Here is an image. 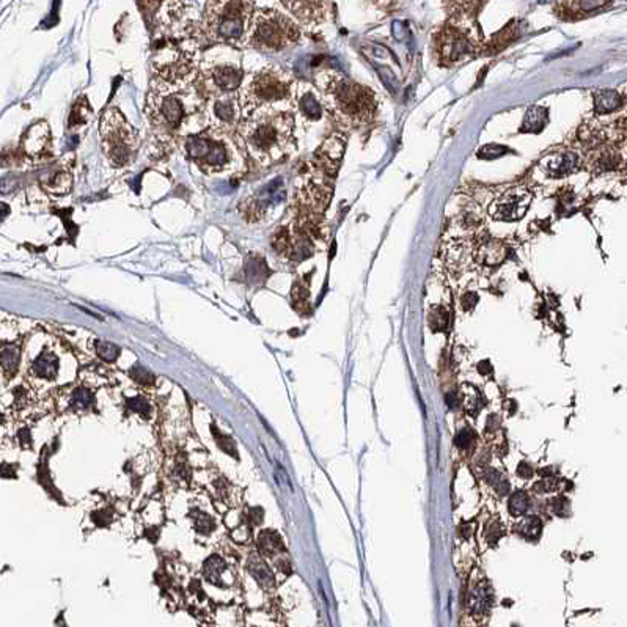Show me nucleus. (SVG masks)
Instances as JSON below:
<instances>
[{"mask_svg":"<svg viewBox=\"0 0 627 627\" xmlns=\"http://www.w3.org/2000/svg\"><path fill=\"white\" fill-rule=\"evenodd\" d=\"M205 94L197 82L151 80L145 115L153 136L162 143H172L185 136L187 124L201 117Z\"/></svg>","mask_w":627,"mask_h":627,"instance_id":"nucleus-1","label":"nucleus"},{"mask_svg":"<svg viewBox=\"0 0 627 627\" xmlns=\"http://www.w3.org/2000/svg\"><path fill=\"white\" fill-rule=\"evenodd\" d=\"M315 80L322 109L343 129H362L376 118L379 98L370 87L335 69H322Z\"/></svg>","mask_w":627,"mask_h":627,"instance_id":"nucleus-2","label":"nucleus"},{"mask_svg":"<svg viewBox=\"0 0 627 627\" xmlns=\"http://www.w3.org/2000/svg\"><path fill=\"white\" fill-rule=\"evenodd\" d=\"M297 80L291 71L268 65L245 75L238 92L240 113L249 118L259 113H293Z\"/></svg>","mask_w":627,"mask_h":627,"instance_id":"nucleus-3","label":"nucleus"},{"mask_svg":"<svg viewBox=\"0 0 627 627\" xmlns=\"http://www.w3.org/2000/svg\"><path fill=\"white\" fill-rule=\"evenodd\" d=\"M238 132L247 154L264 167L283 161L296 147L291 113H259L244 118Z\"/></svg>","mask_w":627,"mask_h":627,"instance_id":"nucleus-4","label":"nucleus"},{"mask_svg":"<svg viewBox=\"0 0 627 627\" xmlns=\"http://www.w3.org/2000/svg\"><path fill=\"white\" fill-rule=\"evenodd\" d=\"M182 153L208 176H239L245 172L247 159L233 132L206 128L182 140Z\"/></svg>","mask_w":627,"mask_h":627,"instance_id":"nucleus-5","label":"nucleus"},{"mask_svg":"<svg viewBox=\"0 0 627 627\" xmlns=\"http://www.w3.org/2000/svg\"><path fill=\"white\" fill-rule=\"evenodd\" d=\"M299 24L278 10H257L249 21L244 44L263 54H280L299 44Z\"/></svg>","mask_w":627,"mask_h":627,"instance_id":"nucleus-6","label":"nucleus"},{"mask_svg":"<svg viewBox=\"0 0 627 627\" xmlns=\"http://www.w3.org/2000/svg\"><path fill=\"white\" fill-rule=\"evenodd\" d=\"M252 2L239 0H212L206 3L203 15V34L215 46L236 48L244 44L245 31L253 15Z\"/></svg>","mask_w":627,"mask_h":627,"instance_id":"nucleus-7","label":"nucleus"},{"mask_svg":"<svg viewBox=\"0 0 627 627\" xmlns=\"http://www.w3.org/2000/svg\"><path fill=\"white\" fill-rule=\"evenodd\" d=\"M244 78L243 62L236 48L215 46L200 57L199 85L205 98L214 94H238Z\"/></svg>","mask_w":627,"mask_h":627,"instance_id":"nucleus-8","label":"nucleus"},{"mask_svg":"<svg viewBox=\"0 0 627 627\" xmlns=\"http://www.w3.org/2000/svg\"><path fill=\"white\" fill-rule=\"evenodd\" d=\"M200 55L191 40H166L154 49L151 68L154 79L166 82H197Z\"/></svg>","mask_w":627,"mask_h":627,"instance_id":"nucleus-9","label":"nucleus"},{"mask_svg":"<svg viewBox=\"0 0 627 627\" xmlns=\"http://www.w3.org/2000/svg\"><path fill=\"white\" fill-rule=\"evenodd\" d=\"M99 134L104 154L113 167H124L131 164L138 147L137 131L115 107L104 110L99 123Z\"/></svg>","mask_w":627,"mask_h":627,"instance_id":"nucleus-10","label":"nucleus"},{"mask_svg":"<svg viewBox=\"0 0 627 627\" xmlns=\"http://www.w3.org/2000/svg\"><path fill=\"white\" fill-rule=\"evenodd\" d=\"M467 11L456 13L453 21H449L440 30L435 40V52L442 65H454L477 52L480 46V35L475 24H470Z\"/></svg>","mask_w":627,"mask_h":627,"instance_id":"nucleus-11","label":"nucleus"},{"mask_svg":"<svg viewBox=\"0 0 627 627\" xmlns=\"http://www.w3.org/2000/svg\"><path fill=\"white\" fill-rule=\"evenodd\" d=\"M240 117L238 94H214L205 99L203 123L208 128L233 132L239 126Z\"/></svg>","mask_w":627,"mask_h":627,"instance_id":"nucleus-12","label":"nucleus"},{"mask_svg":"<svg viewBox=\"0 0 627 627\" xmlns=\"http://www.w3.org/2000/svg\"><path fill=\"white\" fill-rule=\"evenodd\" d=\"M533 201V194L525 186H512L492 201L489 215L493 220L516 222L527 214Z\"/></svg>","mask_w":627,"mask_h":627,"instance_id":"nucleus-13","label":"nucleus"},{"mask_svg":"<svg viewBox=\"0 0 627 627\" xmlns=\"http://www.w3.org/2000/svg\"><path fill=\"white\" fill-rule=\"evenodd\" d=\"M332 189L321 181H310L297 191V203L302 214L322 215L331 203Z\"/></svg>","mask_w":627,"mask_h":627,"instance_id":"nucleus-14","label":"nucleus"},{"mask_svg":"<svg viewBox=\"0 0 627 627\" xmlns=\"http://www.w3.org/2000/svg\"><path fill=\"white\" fill-rule=\"evenodd\" d=\"M283 6L289 10L296 22L312 30L327 22L332 5L327 2H283Z\"/></svg>","mask_w":627,"mask_h":627,"instance_id":"nucleus-15","label":"nucleus"},{"mask_svg":"<svg viewBox=\"0 0 627 627\" xmlns=\"http://www.w3.org/2000/svg\"><path fill=\"white\" fill-rule=\"evenodd\" d=\"M586 164L594 175L618 172L619 168H624V153L617 145L604 143L590 151Z\"/></svg>","mask_w":627,"mask_h":627,"instance_id":"nucleus-16","label":"nucleus"},{"mask_svg":"<svg viewBox=\"0 0 627 627\" xmlns=\"http://www.w3.org/2000/svg\"><path fill=\"white\" fill-rule=\"evenodd\" d=\"M346 148V140L341 136H331L327 140L321 145L319 150L315 154V162L319 167L321 172L333 176L338 172L343 161Z\"/></svg>","mask_w":627,"mask_h":627,"instance_id":"nucleus-17","label":"nucleus"},{"mask_svg":"<svg viewBox=\"0 0 627 627\" xmlns=\"http://www.w3.org/2000/svg\"><path fill=\"white\" fill-rule=\"evenodd\" d=\"M294 112L299 113L302 122H305L308 124L319 122L321 120L324 109H322L319 93L316 92L312 85L297 84Z\"/></svg>","mask_w":627,"mask_h":627,"instance_id":"nucleus-18","label":"nucleus"},{"mask_svg":"<svg viewBox=\"0 0 627 627\" xmlns=\"http://www.w3.org/2000/svg\"><path fill=\"white\" fill-rule=\"evenodd\" d=\"M579 166V157L572 151H554L544 156L540 167L549 178H563L571 175Z\"/></svg>","mask_w":627,"mask_h":627,"instance_id":"nucleus-19","label":"nucleus"},{"mask_svg":"<svg viewBox=\"0 0 627 627\" xmlns=\"http://www.w3.org/2000/svg\"><path fill=\"white\" fill-rule=\"evenodd\" d=\"M22 147L30 157H40L50 150V129L46 123H36L25 132Z\"/></svg>","mask_w":627,"mask_h":627,"instance_id":"nucleus-20","label":"nucleus"},{"mask_svg":"<svg viewBox=\"0 0 627 627\" xmlns=\"http://www.w3.org/2000/svg\"><path fill=\"white\" fill-rule=\"evenodd\" d=\"M41 182H43V187L46 189L48 192L55 194V195H65L71 191L73 178H71V175H69L68 170L55 168L54 172L46 173V176L41 180Z\"/></svg>","mask_w":627,"mask_h":627,"instance_id":"nucleus-21","label":"nucleus"},{"mask_svg":"<svg viewBox=\"0 0 627 627\" xmlns=\"http://www.w3.org/2000/svg\"><path fill=\"white\" fill-rule=\"evenodd\" d=\"M60 366V359L52 351H43L40 356L35 359V362L31 363V371L35 373L38 377L44 379H52L57 377Z\"/></svg>","mask_w":627,"mask_h":627,"instance_id":"nucleus-22","label":"nucleus"},{"mask_svg":"<svg viewBox=\"0 0 627 627\" xmlns=\"http://www.w3.org/2000/svg\"><path fill=\"white\" fill-rule=\"evenodd\" d=\"M599 6H605L604 2H561L556 5L558 8V15L565 21H574V19L584 17L588 13L599 8Z\"/></svg>","mask_w":627,"mask_h":627,"instance_id":"nucleus-23","label":"nucleus"},{"mask_svg":"<svg viewBox=\"0 0 627 627\" xmlns=\"http://www.w3.org/2000/svg\"><path fill=\"white\" fill-rule=\"evenodd\" d=\"M623 99L615 90H599L594 93V110L599 115L617 112L621 107Z\"/></svg>","mask_w":627,"mask_h":627,"instance_id":"nucleus-24","label":"nucleus"},{"mask_svg":"<svg viewBox=\"0 0 627 627\" xmlns=\"http://www.w3.org/2000/svg\"><path fill=\"white\" fill-rule=\"evenodd\" d=\"M547 122V110L542 107H531L524 118L522 132H540Z\"/></svg>","mask_w":627,"mask_h":627,"instance_id":"nucleus-25","label":"nucleus"},{"mask_svg":"<svg viewBox=\"0 0 627 627\" xmlns=\"http://www.w3.org/2000/svg\"><path fill=\"white\" fill-rule=\"evenodd\" d=\"M19 363V347L16 345H0V365L6 371H15Z\"/></svg>","mask_w":627,"mask_h":627,"instance_id":"nucleus-26","label":"nucleus"},{"mask_svg":"<svg viewBox=\"0 0 627 627\" xmlns=\"http://www.w3.org/2000/svg\"><path fill=\"white\" fill-rule=\"evenodd\" d=\"M516 528H517L516 531H519L522 536L528 538V540H535V538H538L541 533L542 524L536 516H530L527 519H524V521L519 524Z\"/></svg>","mask_w":627,"mask_h":627,"instance_id":"nucleus-27","label":"nucleus"},{"mask_svg":"<svg viewBox=\"0 0 627 627\" xmlns=\"http://www.w3.org/2000/svg\"><path fill=\"white\" fill-rule=\"evenodd\" d=\"M94 347H96L98 356L103 360H106V362H115L120 356V347L113 343H109V341L96 340Z\"/></svg>","mask_w":627,"mask_h":627,"instance_id":"nucleus-28","label":"nucleus"},{"mask_svg":"<svg viewBox=\"0 0 627 627\" xmlns=\"http://www.w3.org/2000/svg\"><path fill=\"white\" fill-rule=\"evenodd\" d=\"M90 113H92V109H90V106H88L87 98H85L84 101H79V103L73 107L71 120H69V123H71V126L85 124L88 122L87 115H90Z\"/></svg>","mask_w":627,"mask_h":627,"instance_id":"nucleus-29","label":"nucleus"},{"mask_svg":"<svg viewBox=\"0 0 627 627\" xmlns=\"http://www.w3.org/2000/svg\"><path fill=\"white\" fill-rule=\"evenodd\" d=\"M528 505H530V500H528V496L525 492H522V491H517V492H514L511 496V500H510V510H511V512L514 516H519V514H524L525 511L528 510Z\"/></svg>","mask_w":627,"mask_h":627,"instance_id":"nucleus-30","label":"nucleus"},{"mask_svg":"<svg viewBox=\"0 0 627 627\" xmlns=\"http://www.w3.org/2000/svg\"><path fill=\"white\" fill-rule=\"evenodd\" d=\"M73 404L79 408H90L93 404V395L85 389L75 390L73 396Z\"/></svg>","mask_w":627,"mask_h":627,"instance_id":"nucleus-31","label":"nucleus"},{"mask_svg":"<svg viewBox=\"0 0 627 627\" xmlns=\"http://www.w3.org/2000/svg\"><path fill=\"white\" fill-rule=\"evenodd\" d=\"M131 376L134 377V381L140 382L143 385H148V384L154 382V376L151 375V373L147 368H143V366H134V368L131 370Z\"/></svg>","mask_w":627,"mask_h":627,"instance_id":"nucleus-32","label":"nucleus"},{"mask_svg":"<svg viewBox=\"0 0 627 627\" xmlns=\"http://www.w3.org/2000/svg\"><path fill=\"white\" fill-rule=\"evenodd\" d=\"M128 406L134 410V412H137V414H140V415H145L147 417L148 414H150V404H148V401L145 400V398H142V396H136V398H129L128 401Z\"/></svg>","mask_w":627,"mask_h":627,"instance_id":"nucleus-33","label":"nucleus"},{"mask_svg":"<svg viewBox=\"0 0 627 627\" xmlns=\"http://www.w3.org/2000/svg\"><path fill=\"white\" fill-rule=\"evenodd\" d=\"M212 429H214V434H215V437H217V443H219V447L224 449L225 453H228L230 456H233V458H236V454H238V449H236V447H234V442H233V439H230V437L228 435H222V434H219L217 431H215V428L212 426Z\"/></svg>","mask_w":627,"mask_h":627,"instance_id":"nucleus-34","label":"nucleus"},{"mask_svg":"<svg viewBox=\"0 0 627 627\" xmlns=\"http://www.w3.org/2000/svg\"><path fill=\"white\" fill-rule=\"evenodd\" d=\"M195 528H197V531H200V533L209 535L214 530V524L211 519H209V516H206V514H203L201 517L197 516L195 517Z\"/></svg>","mask_w":627,"mask_h":627,"instance_id":"nucleus-35","label":"nucleus"},{"mask_svg":"<svg viewBox=\"0 0 627 627\" xmlns=\"http://www.w3.org/2000/svg\"><path fill=\"white\" fill-rule=\"evenodd\" d=\"M470 440H472L470 429H464V431H461V433L458 434V437H456V445H458V447H467L468 443H470Z\"/></svg>","mask_w":627,"mask_h":627,"instance_id":"nucleus-36","label":"nucleus"},{"mask_svg":"<svg viewBox=\"0 0 627 627\" xmlns=\"http://www.w3.org/2000/svg\"><path fill=\"white\" fill-rule=\"evenodd\" d=\"M517 473L521 475V477H530V475H531V467L528 464H525V462H522V464L519 466V468H517Z\"/></svg>","mask_w":627,"mask_h":627,"instance_id":"nucleus-37","label":"nucleus"},{"mask_svg":"<svg viewBox=\"0 0 627 627\" xmlns=\"http://www.w3.org/2000/svg\"><path fill=\"white\" fill-rule=\"evenodd\" d=\"M8 212H10V208L3 203H0V220H3L6 215H8Z\"/></svg>","mask_w":627,"mask_h":627,"instance_id":"nucleus-38","label":"nucleus"}]
</instances>
